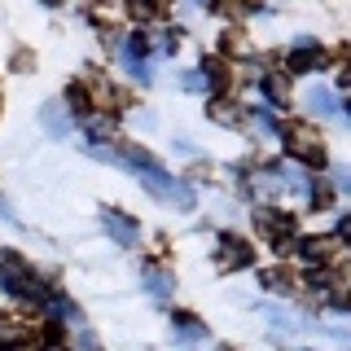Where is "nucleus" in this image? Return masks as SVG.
Returning a JSON list of instances; mask_svg holds the SVG:
<instances>
[{
    "label": "nucleus",
    "mask_w": 351,
    "mask_h": 351,
    "mask_svg": "<svg viewBox=\"0 0 351 351\" xmlns=\"http://www.w3.org/2000/svg\"><path fill=\"white\" fill-rule=\"evenodd\" d=\"M303 255L312 259V263L338 259V241H334V237H307V241H303Z\"/></svg>",
    "instance_id": "nucleus-1"
},
{
    "label": "nucleus",
    "mask_w": 351,
    "mask_h": 351,
    "mask_svg": "<svg viewBox=\"0 0 351 351\" xmlns=\"http://www.w3.org/2000/svg\"><path fill=\"white\" fill-rule=\"evenodd\" d=\"M237 263H250V246L241 237H224V255H219V268H237Z\"/></svg>",
    "instance_id": "nucleus-2"
},
{
    "label": "nucleus",
    "mask_w": 351,
    "mask_h": 351,
    "mask_svg": "<svg viewBox=\"0 0 351 351\" xmlns=\"http://www.w3.org/2000/svg\"><path fill=\"white\" fill-rule=\"evenodd\" d=\"M162 9H167L162 0H128V14L136 18V22H145V18H158Z\"/></svg>",
    "instance_id": "nucleus-3"
},
{
    "label": "nucleus",
    "mask_w": 351,
    "mask_h": 351,
    "mask_svg": "<svg viewBox=\"0 0 351 351\" xmlns=\"http://www.w3.org/2000/svg\"><path fill=\"white\" fill-rule=\"evenodd\" d=\"M211 9H215V14H224V18H246L255 5H250V0H211Z\"/></svg>",
    "instance_id": "nucleus-4"
},
{
    "label": "nucleus",
    "mask_w": 351,
    "mask_h": 351,
    "mask_svg": "<svg viewBox=\"0 0 351 351\" xmlns=\"http://www.w3.org/2000/svg\"><path fill=\"white\" fill-rule=\"evenodd\" d=\"M263 285H268V290H294V272L290 268H268L263 272Z\"/></svg>",
    "instance_id": "nucleus-5"
},
{
    "label": "nucleus",
    "mask_w": 351,
    "mask_h": 351,
    "mask_svg": "<svg viewBox=\"0 0 351 351\" xmlns=\"http://www.w3.org/2000/svg\"><path fill=\"white\" fill-rule=\"evenodd\" d=\"M206 75H211L215 88H233V75H228V66L219 62V58H206Z\"/></svg>",
    "instance_id": "nucleus-6"
},
{
    "label": "nucleus",
    "mask_w": 351,
    "mask_h": 351,
    "mask_svg": "<svg viewBox=\"0 0 351 351\" xmlns=\"http://www.w3.org/2000/svg\"><path fill=\"white\" fill-rule=\"evenodd\" d=\"M312 66H321V53H316V49H299V53H294V58H290V71H312Z\"/></svg>",
    "instance_id": "nucleus-7"
},
{
    "label": "nucleus",
    "mask_w": 351,
    "mask_h": 351,
    "mask_svg": "<svg viewBox=\"0 0 351 351\" xmlns=\"http://www.w3.org/2000/svg\"><path fill=\"white\" fill-rule=\"evenodd\" d=\"M66 101H71L75 114H88V93H84V84H71V88H66Z\"/></svg>",
    "instance_id": "nucleus-8"
},
{
    "label": "nucleus",
    "mask_w": 351,
    "mask_h": 351,
    "mask_svg": "<svg viewBox=\"0 0 351 351\" xmlns=\"http://www.w3.org/2000/svg\"><path fill=\"white\" fill-rule=\"evenodd\" d=\"M219 49H224V53H233V58H241V53H250V44L241 40V31H228V36L219 40Z\"/></svg>",
    "instance_id": "nucleus-9"
},
{
    "label": "nucleus",
    "mask_w": 351,
    "mask_h": 351,
    "mask_svg": "<svg viewBox=\"0 0 351 351\" xmlns=\"http://www.w3.org/2000/svg\"><path fill=\"white\" fill-rule=\"evenodd\" d=\"M211 114L219 119V123H237V119H241L237 110H228V101H215V106H211Z\"/></svg>",
    "instance_id": "nucleus-10"
},
{
    "label": "nucleus",
    "mask_w": 351,
    "mask_h": 351,
    "mask_svg": "<svg viewBox=\"0 0 351 351\" xmlns=\"http://www.w3.org/2000/svg\"><path fill=\"white\" fill-rule=\"evenodd\" d=\"M14 351H36V347H14Z\"/></svg>",
    "instance_id": "nucleus-11"
}]
</instances>
